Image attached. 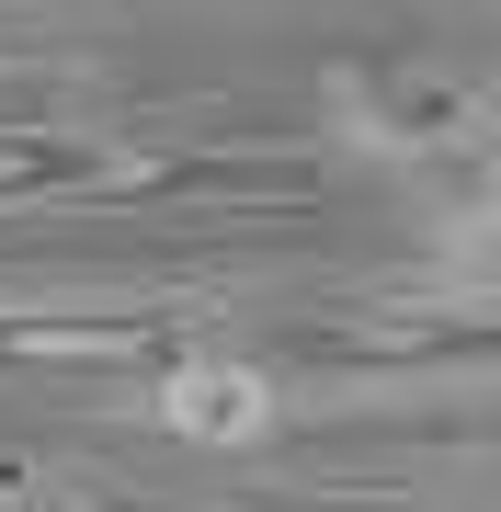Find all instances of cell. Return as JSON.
I'll use <instances>...</instances> for the list:
<instances>
[{"label": "cell", "instance_id": "6da1fadb", "mask_svg": "<svg viewBox=\"0 0 501 512\" xmlns=\"http://www.w3.org/2000/svg\"><path fill=\"white\" fill-rule=\"evenodd\" d=\"M149 421L194 456H251V444L285 433V387L251 365V353H183L160 387H149Z\"/></svg>", "mask_w": 501, "mask_h": 512}]
</instances>
